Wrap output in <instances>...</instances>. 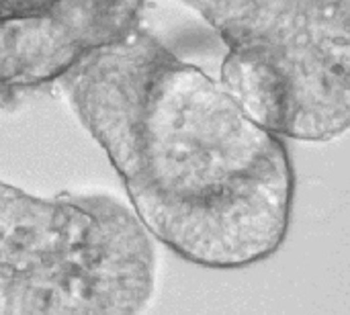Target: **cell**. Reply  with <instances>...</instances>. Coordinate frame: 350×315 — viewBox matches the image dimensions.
I'll return each instance as SVG.
<instances>
[{
    "instance_id": "obj_1",
    "label": "cell",
    "mask_w": 350,
    "mask_h": 315,
    "mask_svg": "<svg viewBox=\"0 0 350 315\" xmlns=\"http://www.w3.org/2000/svg\"><path fill=\"white\" fill-rule=\"evenodd\" d=\"M119 172L133 213L178 256L211 268L266 258L289 225L283 137L139 23L57 80Z\"/></svg>"
},
{
    "instance_id": "obj_2",
    "label": "cell",
    "mask_w": 350,
    "mask_h": 315,
    "mask_svg": "<svg viewBox=\"0 0 350 315\" xmlns=\"http://www.w3.org/2000/svg\"><path fill=\"white\" fill-rule=\"evenodd\" d=\"M154 282L150 231L117 199L0 182V315H142Z\"/></svg>"
},
{
    "instance_id": "obj_3",
    "label": "cell",
    "mask_w": 350,
    "mask_h": 315,
    "mask_svg": "<svg viewBox=\"0 0 350 315\" xmlns=\"http://www.w3.org/2000/svg\"><path fill=\"white\" fill-rule=\"evenodd\" d=\"M226 45L219 80L281 137L350 129V0H178Z\"/></svg>"
}]
</instances>
